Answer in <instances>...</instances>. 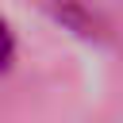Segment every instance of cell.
<instances>
[{"mask_svg":"<svg viewBox=\"0 0 123 123\" xmlns=\"http://www.w3.org/2000/svg\"><path fill=\"white\" fill-rule=\"evenodd\" d=\"M12 50H15V42H12V31H8V23L0 19V69L12 62Z\"/></svg>","mask_w":123,"mask_h":123,"instance_id":"1","label":"cell"}]
</instances>
